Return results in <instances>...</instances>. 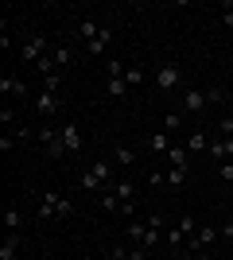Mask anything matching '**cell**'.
Segmentation results:
<instances>
[{"instance_id": "cell-26", "label": "cell", "mask_w": 233, "mask_h": 260, "mask_svg": "<svg viewBox=\"0 0 233 260\" xmlns=\"http://www.w3.org/2000/svg\"><path fill=\"white\" fill-rule=\"evenodd\" d=\"M124 70H128V66H124L121 58H109V62H105V78H124Z\"/></svg>"}, {"instance_id": "cell-27", "label": "cell", "mask_w": 233, "mask_h": 260, "mask_svg": "<svg viewBox=\"0 0 233 260\" xmlns=\"http://www.w3.org/2000/svg\"><path fill=\"white\" fill-rule=\"evenodd\" d=\"M144 70H140V66H128V70H124V82H128V89H132V86H140V82H144Z\"/></svg>"}, {"instance_id": "cell-2", "label": "cell", "mask_w": 233, "mask_h": 260, "mask_svg": "<svg viewBox=\"0 0 233 260\" xmlns=\"http://www.w3.org/2000/svg\"><path fill=\"white\" fill-rule=\"evenodd\" d=\"M218 241H222V229H218V225H198L187 237V252H190V256H194V252H210Z\"/></svg>"}, {"instance_id": "cell-3", "label": "cell", "mask_w": 233, "mask_h": 260, "mask_svg": "<svg viewBox=\"0 0 233 260\" xmlns=\"http://www.w3.org/2000/svg\"><path fill=\"white\" fill-rule=\"evenodd\" d=\"M152 82H155V89H179L183 86V70H179L175 62H159L155 66V74H152Z\"/></svg>"}, {"instance_id": "cell-19", "label": "cell", "mask_w": 233, "mask_h": 260, "mask_svg": "<svg viewBox=\"0 0 233 260\" xmlns=\"http://www.w3.org/2000/svg\"><path fill=\"white\" fill-rule=\"evenodd\" d=\"M109 39H113V31H109V27H101L97 39H89V43H86V54H101L105 47H109Z\"/></svg>"}, {"instance_id": "cell-36", "label": "cell", "mask_w": 233, "mask_h": 260, "mask_svg": "<svg viewBox=\"0 0 233 260\" xmlns=\"http://www.w3.org/2000/svg\"><path fill=\"white\" fill-rule=\"evenodd\" d=\"M109 260H128V249H113V252H109Z\"/></svg>"}, {"instance_id": "cell-30", "label": "cell", "mask_w": 233, "mask_h": 260, "mask_svg": "<svg viewBox=\"0 0 233 260\" xmlns=\"http://www.w3.org/2000/svg\"><path fill=\"white\" fill-rule=\"evenodd\" d=\"M222 101H225V93H222L218 86H210V89H206V105H222Z\"/></svg>"}, {"instance_id": "cell-40", "label": "cell", "mask_w": 233, "mask_h": 260, "mask_svg": "<svg viewBox=\"0 0 233 260\" xmlns=\"http://www.w3.org/2000/svg\"><path fill=\"white\" fill-rule=\"evenodd\" d=\"M97 260H105V256H97Z\"/></svg>"}, {"instance_id": "cell-38", "label": "cell", "mask_w": 233, "mask_h": 260, "mask_svg": "<svg viewBox=\"0 0 233 260\" xmlns=\"http://www.w3.org/2000/svg\"><path fill=\"white\" fill-rule=\"evenodd\" d=\"M222 241H233V221H229V225L222 229Z\"/></svg>"}, {"instance_id": "cell-8", "label": "cell", "mask_w": 233, "mask_h": 260, "mask_svg": "<svg viewBox=\"0 0 233 260\" xmlns=\"http://www.w3.org/2000/svg\"><path fill=\"white\" fill-rule=\"evenodd\" d=\"M179 105L187 109V113H202V109H206V89H183Z\"/></svg>"}, {"instance_id": "cell-6", "label": "cell", "mask_w": 233, "mask_h": 260, "mask_svg": "<svg viewBox=\"0 0 233 260\" xmlns=\"http://www.w3.org/2000/svg\"><path fill=\"white\" fill-rule=\"evenodd\" d=\"M58 132H62V148H66V155H78V152H82V128H78L74 120H66Z\"/></svg>"}, {"instance_id": "cell-24", "label": "cell", "mask_w": 233, "mask_h": 260, "mask_svg": "<svg viewBox=\"0 0 233 260\" xmlns=\"http://www.w3.org/2000/svg\"><path fill=\"white\" fill-rule=\"evenodd\" d=\"M179 128H183V113H179V109H171V113L163 117V132H179Z\"/></svg>"}, {"instance_id": "cell-1", "label": "cell", "mask_w": 233, "mask_h": 260, "mask_svg": "<svg viewBox=\"0 0 233 260\" xmlns=\"http://www.w3.org/2000/svg\"><path fill=\"white\" fill-rule=\"evenodd\" d=\"M55 217H74V202L62 198L58 190H43L39 194V221H55Z\"/></svg>"}, {"instance_id": "cell-28", "label": "cell", "mask_w": 233, "mask_h": 260, "mask_svg": "<svg viewBox=\"0 0 233 260\" xmlns=\"http://www.w3.org/2000/svg\"><path fill=\"white\" fill-rule=\"evenodd\" d=\"M43 89H47V93H62V74H51V78H43Z\"/></svg>"}, {"instance_id": "cell-11", "label": "cell", "mask_w": 233, "mask_h": 260, "mask_svg": "<svg viewBox=\"0 0 233 260\" xmlns=\"http://www.w3.org/2000/svg\"><path fill=\"white\" fill-rule=\"evenodd\" d=\"M113 163H117V167H136V148L117 144V148H113Z\"/></svg>"}, {"instance_id": "cell-35", "label": "cell", "mask_w": 233, "mask_h": 260, "mask_svg": "<svg viewBox=\"0 0 233 260\" xmlns=\"http://www.w3.org/2000/svg\"><path fill=\"white\" fill-rule=\"evenodd\" d=\"M222 23H225V27L233 31V4H225V12H222Z\"/></svg>"}, {"instance_id": "cell-4", "label": "cell", "mask_w": 233, "mask_h": 260, "mask_svg": "<svg viewBox=\"0 0 233 260\" xmlns=\"http://www.w3.org/2000/svg\"><path fill=\"white\" fill-rule=\"evenodd\" d=\"M35 140L43 144V152L51 155V159H62V155H66V148H62V132H58V128H51V124H43Z\"/></svg>"}, {"instance_id": "cell-34", "label": "cell", "mask_w": 233, "mask_h": 260, "mask_svg": "<svg viewBox=\"0 0 233 260\" xmlns=\"http://www.w3.org/2000/svg\"><path fill=\"white\" fill-rule=\"evenodd\" d=\"M148 225H152V229H167V221H163V214H152V217H148Z\"/></svg>"}, {"instance_id": "cell-20", "label": "cell", "mask_w": 233, "mask_h": 260, "mask_svg": "<svg viewBox=\"0 0 233 260\" xmlns=\"http://www.w3.org/2000/svg\"><path fill=\"white\" fill-rule=\"evenodd\" d=\"M187 167H167V171H163V183L167 186H183V183H187Z\"/></svg>"}, {"instance_id": "cell-22", "label": "cell", "mask_w": 233, "mask_h": 260, "mask_svg": "<svg viewBox=\"0 0 233 260\" xmlns=\"http://www.w3.org/2000/svg\"><path fill=\"white\" fill-rule=\"evenodd\" d=\"M105 93H109V98H124V93H128V82H124V78H109V82H105Z\"/></svg>"}, {"instance_id": "cell-10", "label": "cell", "mask_w": 233, "mask_h": 260, "mask_svg": "<svg viewBox=\"0 0 233 260\" xmlns=\"http://www.w3.org/2000/svg\"><path fill=\"white\" fill-rule=\"evenodd\" d=\"M206 152H210L218 163L233 159V136H225V140H210V148H206Z\"/></svg>"}, {"instance_id": "cell-7", "label": "cell", "mask_w": 233, "mask_h": 260, "mask_svg": "<svg viewBox=\"0 0 233 260\" xmlns=\"http://www.w3.org/2000/svg\"><path fill=\"white\" fill-rule=\"evenodd\" d=\"M0 93H4V98H27V86H23V78H16V74H0Z\"/></svg>"}, {"instance_id": "cell-23", "label": "cell", "mask_w": 233, "mask_h": 260, "mask_svg": "<svg viewBox=\"0 0 233 260\" xmlns=\"http://www.w3.org/2000/svg\"><path fill=\"white\" fill-rule=\"evenodd\" d=\"M148 148H152L155 155H167V152H171V140H167L163 132H159V136H152V140H148Z\"/></svg>"}, {"instance_id": "cell-16", "label": "cell", "mask_w": 233, "mask_h": 260, "mask_svg": "<svg viewBox=\"0 0 233 260\" xmlns=\"http://www.w3.org/2000/svg\"><path fill=\"white\" fill-rule=\"evenodd\" d=\"M97 206L105 210V214H121V198L113 194V190H101V194H97Z\"/></svg>"}, {"instance_id": "cell-39", "label": "cell", "mask_w": 233, "mask_h": 260, "mask_svg": "<svg viewBox=\"0 0 233 260\" xmlns=\"http://www.w3.org/2000/svg\"><path fill=\"white\" fill-rule=\"evenodd\" d=\"M190 260H214V252H194Z\"/></svg>"}, {"instance_id": "cell-37", "label": "cell", "mask_w": 233, "mask_h": 260, "mask_svg": "<svg viewBox=\"0 0 233 260\" xmlns=\"http://www.w3.org/2000/svg\"><path fill=\"white\" fill-rule=\"evenodd\" d=\"M222 132H225V136H233V117H222Z\"/></svg>"}, {"instance_id": "cell-17", "label": "cell", "mask_w": 233, "mask_h": 260, "mask_svg": "<svg viewBox=\"0 0 233 260\" xmlns=\"http://www.w3.org/2000/svg\"><path fill=\"white\" fill-rule=\"evenodd\" d=\"M167 163H171V167H187V171H190V152H187V148H175V144H171Z\"/></svg>"}, {"instance_id": "cell-13", "label": "cell", "mask_w": 233, "mask_h": 260, "mask_svg": "<svg viewBox=\"0 0 233 260\" xmlns=\"http://www.w3.org/2000/svg\"><path fill=\"white\" fill-rule=\"evenodd\" d=\"M105 190H113V194L121 198V202H136V190H132V179H117L113 186H105Z\"/></svg>"}, {"instance_id": "cell-15", "label": "cell", "mask_w": 233, "mask_h": 260, "mask_svg": "<svg viewBox=\"0 0 233 260\" xmlns=\"http://www.w3.org/2000/svg\"><path fill=\"white\" fill-rule=\"evenodd\" d=\"M183 148H187L190 155H194V152H206V148H210V136H206V132H190Z\"/></svg>"}, {"instance_id": "cell-32", "label": "cell", "mask_w": 233, "mask_h": 260, "mask_svg": "<svg viewBox=\"0 0 233 260\" xmlns=\"http://www.w3.org/2000/svg\"><path fill=\"white\" fill-rule=\"evenodd\" d=\"M16 144H20V136H12V132H8V136H0V152H12Z\"/></svg>"}, {"instance_id": "cell-29", "label": "cell", "mask_w": 233, "mask_h": 260, "mask_svg": "<svg viewBox=\"0 0 233 260\" xmlns=\"http://www.w3.org/2000/svg\"><path fill=\"white\" fill-rule=\"evenodd\" d=\"M218 179H222V183H229V186H233V159L218 163Z\"/></svg>"}, {"instance_id": "cell-9", "label": "cell", "mask_w": 233, "mask_h": 260, "mask_svg": "<svg viewBox=\"0 0 233 260\" xmlns=\"http://www.w3.org/2000/svg\"><path fill=\"white\" fill-rule=\"evenodd\" d=\"M35 109H39L43 117H55L58 109H62V98H58V93H47V89H39V98H35Z\"/></svg>"}, {"instance_id": "cell-18", "label": "cell", "mask_w": 233, "mask_h": 260, "mask_svg": "<svg viewBox=\"0 0 233 260\" xmlns=\"http://www.w3.org/2000/svg\"><path fill=\"white\" fill-rule=\"evenodd\" d=\"M20 225H23L20 206H8V210H4V229H8V233H20Z\"/></svg>"}, {"instance_id": "cell-14", "label": "cell", "mask_w": 233, "mask_h": 260, "mask_svg": "<svg viewBox=\"0 0 233 260\" xmlns=\"http://www.w3.org/2000/svg\"><path fill=\"white\" fill-rule=\"evenodd\" d=\"M16 252H20V233H8L0 241V260H16Z\"/></svg>"}, {"instance_id": "cell-33", "label": "cell", "mask_w": 233, "mask_h": 260, "mask_svg": "<svg viewBox=\"0 0 233 260\" xmlns=\"http://www.w3.org/2000/svg\"><path fill=\"white\" fill-rule=\"evenodd\" d=\"M128 260H152V256H148V249H140V245H132V249H128Z\"/></svg>"}, {"instance_id": "cell-31", "label": "cell", "mask_w": 233, "mask_h": 260, "mask_svg": "<svg viewBox=\"0 0 233 260\" xmlns=\"http://www.w3.org/2000/svg\"><path fill=\"white\" fill-rule=\"evenodd\" d=\"M0 124H4V128H8V124H16V109H12V105L0 109Z\"/></svg>"}, {"instance_id": "cell-21", "label": "cell", "mask_w": 233, "mask_h": 260, "mask_svg": "<svg viewBox=\"0 0 233 260\" xmlns=\"http://www.w3.org/2000/svg\"><path fill=\"white\" fill-rule=\"evenodd\" d=\"M144 237H148V221H132V225H128V241L144 249Z\"/></svg>"}, {"instance_id": "cell-25", "label": "cell", "mask_w": 233, "mask_h": 260, "mask_svg": "<svg viewBox=\"0 0 233 260\" xmlns=\"http://www.w3.org/2000/svg\"><path fill=\"white\" fill-rule=\"evenodd\" d=\"M51 54H55V62H58V66H70V62H74V47H66V43L55 47Z\"/></svg>"}, {"instance_id": "cell-12", "label": "cell", "mask_w": 233, "mask_h": 260, "mask_svg": "<svg viewBox=\"0 0 233 260\" xmlns=\"http://www.w3.org/2000/svg\"><path fill=\"white\" fill-rule=\"evenodd\" d=\"M101 27H105V23H97V20H82V23H78V39H82V47H86L89 39H97Z\"/></svg>"}, {"instance_id": "cell-41", "label": "cell", "mask_w": 233, "mask_h": 260, "mask_svg": "<svg viewBox=\"0 0 233 260\" xmlns=\"http://www.w3.org/2000/svg\"><path fill=\"white\" fill-rule=\"evenodd\" d=\"M229 221H233V217H229Z\"/></svg>"}, {"instance_id": "cell-5", "label": "cell", "mask_w": 233, "mask_h": 260, "mask_svg": "<svg viewBox=\"0 0 233 260\" xmlns=\"http://www.w3.org/2000/svg\"><path fill=\"white\" fill-rule=\"evenodd\" d=\"M43 54H47V39H43V35H27V39L20 43V58H23L27 66H35Z\"/></svg>"}]
</instances>
